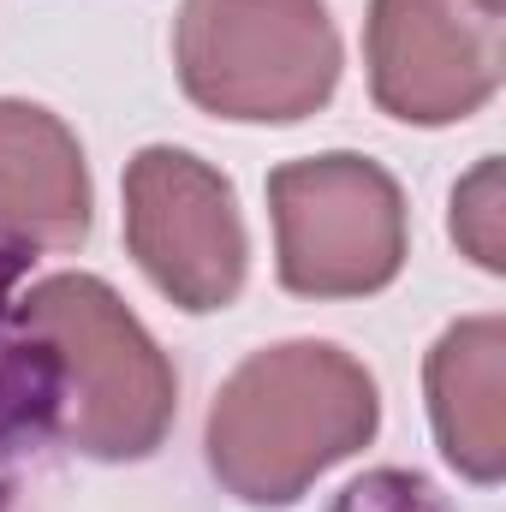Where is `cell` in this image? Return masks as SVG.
I'll return each instance as SVG.
<instances>
[{
  "mask_svg": "<svg viewBox=\"0 0 506 512\" xmlns=\"http://www.w3.org/2000/svg\"><path fill=\"white\" fill-rule=\"evenodd\" d=\"M370 96L399 126H459L495 102L506 78L501 12L483 0H370Z\"/></svg>",
  "mask_w": 506,
  "mask_h": 512,
  "instance_id": "8992f818",
  "label": "cell"
},
{
  "mask_svg": "<svg viewBox=\"0 0 506 512\" xmlns=\"http://www.w3.org/2000/svg\"><path fill=\"white\" fill-rule=\"evenodd\" d=\"M173 66L191 108L233 126H298L340 90V30L322 0H185Z\"/></svg>",
  "mask_w": 506,
  "mask_h": 512,
  "instance_id": "3957f363",
  "label": "cell"
},
{
  "mask_svg": "<svg viewBox=\"0 0 506 512\" xmlns=\"http://www.w3.org/2000/svg\"><path fill=\"white\" fill-rule=\"evenodd\" d=\"M274 274L298 298H370L387 292L411 251L399 179L352 149L280 161L268 173Z\"/></svg>",
  "mask_w": 506,
  "mask_h": 512,
  "instance_id": "277c9868",
  "label": "cell"
},
{
  "mask_svg": "<svg viewBox=\"0 0 506 512\" xmlns=\"http://www.w3.org/2000/svg\"><path fill=\"white\" fill-rule=\"evenodd\" d=\"M381 429L376 376L334 340H280L251 352L209 405L203 453L245 507H292Z\"/></svg>",
  "mask_w": 506,
  "mask_h": 512,
  "instance_id": "6da1fadb",
  "label": "cell"
},
{
  "mask_svg": "<svg viewBox=\"0 0 506 512\" xmlns=\"http://www.w3.org/2000/svg\"><path fill=\"white\" fill-rule=\"evenodd\" d=\"M429 393V429L441 459L477 483L495 489L506 477V322L501 316H465L453 322L423 364Z\"/></svg>",
  "mask_w": 506,
  "mask_h": 512,
  "instance_id": "ba28073f",
  "label": "cell"
},
{
  "mask_svg": "<svg viewBox=\"0 0 506 512\" xmlns=\"http://www.w3.org/2000/svg\"><path fill=\"white\" fill-rule=\"evenodd\" d=\"M126 251L185 316L227 310L251 268L233 179L173 143L137 149L126 167Z\"/></svg>",
  "mask_w": 506,
  "mask_h": 512,
  "instance_id": "5b68a950",
  "label": "cell"
},
{
  "mask_svg": "<svg viewBox=\"0 0 506 512\" xmlns=\"http://www.w3.org/2000/svg\"><path fill=\"white\" fill-rule=\"evenodd\" d=\"M506 191H501V155H483L459 191H453V239L483 274L506 268Z\"/></svg>",
  "mask_w": 506,
  "mask_h": 512,
  "instance_id": "9c48e42d",
  "label": "cell"
},
{
  "mask_svg": "<svg viewBox=\"0 0 506 512\" xmlns=\"http://www.w3.org/2000/svg\"><path fill=\"white\" fill-rule=\"evenodd\" d=\"M483 6H495V12H501V6H506V0H483Z\"/></svg>",
  "mask_w": 506,
  "mask_h": 512,
  "instance_id": "8fae6325",
  "label": "cell"
},
{
  "mask_svg": "<svg viewBox=\"0 0 506 512\" xmlns=\"http://www.w3.org/2000/svg\"><path fill=\"white\" fill-rule=\"evenodd\" d=\"M24 340L54 370V429L66 447L126 465L149 459L179 411V376L126 298L96 274H48L18 298Z\"/></svg>",
  "mask_w": 506,
  "mask_h": 512,
  "instance_id": "7a4b0ae2",
  "label": "cell"
},
{
  "mask_svg": "<svg viewBox=\"0 0 506 512\" xmlns=\"http://www.w3.org/2000/svg\"><path fill=\"white\" fill-rule=\"evenodd\" d=\"M340 512H441L435 507V489L423 477H405V471H381L346 489Z\"/></svg>",
  "mask_w": 506,
  "mask_h": 512,
  "instance_id": "30bf717a",
  "label": "cell"
},
{
  "mask_svg": "<svg viewBox=\"0 0 506 512\" xmlns=\"http://www.w3.org/2000/svg\"><path fill=\"white\" fill-rule=\"evenodd\" d=\"M90 167L84 143L42 102L0 96V245L72 251L90 233Z\"/></svg>",
  "mask_w": 506,
  "mask_h": 512,
  "instance_id": "52a82bcc",
  "label": "cell"
}]
</instances>
